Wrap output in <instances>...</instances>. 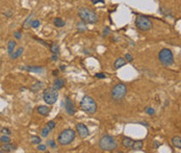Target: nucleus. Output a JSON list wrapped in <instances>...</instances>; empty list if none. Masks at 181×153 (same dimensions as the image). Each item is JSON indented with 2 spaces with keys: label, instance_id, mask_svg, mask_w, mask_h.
<instances>
[{
  "label": "nucleus",
  "instance_id": "obj_1",
  "mask_svg": "<svg viewBox=\"0 0 181 153\" xmlns=\"http://www.w3.org/2000/svg\"><path fill=\"white\" fill-rule=\"evenodd\" d=\"M78 16H79L80 20L85 23L95 24L99 21V17L97 14L92 9H86V7H80L78 9Z\"/></svg>",
  "mask_w": 181,
  "mask_h": 153
},
{
  "label": "nucleus",
  "instance_id": "obj_2",
  "mask_svg": "<svg viewBox=\"0 0 181 153\" xmlns=\"http://www.w3.org/2000/svg\"><path fill=\"white\" fill-rule=\"evenodd\" d=\"M80 108L88 115H94L97 112V104L90 96H83L80 101Z\"/></svg>",
  "mask_w": 181,
  "mask_h": 153
},
{
  "label": "nucleus",
  "instance_id": "obj_3",
  "mask_svg": "<svg viewBox=\"0 0 181 153\" xmlns=\"http://www.w3.org/2000/svg\"><path fill=\"white\" fill-rule=\"evenodd\" d=\"M99 147L103 151H108V152H111V151L116 150L118 148V143L114 140V136H103L99 141Z\"/></svg>",
  "mask_w": 181,
  "mask_h": 153
},
{
  "label": "nucleus",
  "instance_id": "obj_4",
  "mask_svg": "<svg viewBox=\"0 0 181 153\" xmlns=\"http://www.w3.org/2000/svg\"><path fill=\"white\" fill-rule=\"evenodd\" d=\"M111 99L116 102H120L127 95V86L124 83H118L111 90Z\"/></svg>",
  "mask_w": 181,
  "mask_h": 153
},
{
  "label": "nucleus",
  "instance_id": "obj_5",
  "mask_svg": "<svg viewBox=\"0 0 181 153\" xmlns=\"http://www.w3.org/2000/svg\"><path fill=\"white\" fill-rule=\"evenodd\" d=\"M76 138V132L74 131L73 129H65L58 134L57 138V142L59 145L62 146H67V145H70Z\"/></svg>",
  "mask_w": 181,
  "mask_h": 153
},
{
  "label": "nucleus",
  "instance_id": "obj_6",
  "mask_svg": "<svg viewBox=\"0 0 181 153\" xmlns=\"http://www.w3.org/2000/svg\"><path fill=\"white\" fill-rule=\"evenodd\" d=\"M158 59L161 63V65L164 66V67L172 66L174 64V55H173V52L170 49H168V48H164L158 53Z\"/></svg>",
  "mask_w": 181,
  "mask_h": 153
},
{
  "label": "nucleus",
  "instance_id": "obj_7",
  "mask_svg": "<svg viewBox=\"0 0 181 153\" xmlns=\"http://www.w3.org/2000/svg\"><path fill=\"white\" fill-rule=\"evenodd\" d=\"M135 26L138 30L142 31H149L153 27V23L149 18L145 17V16H138L135 19Z\"/></svg>",
  "mask_w": 181,
  "mask_h": 153
},
{
  "label": "nucleus",
  "instance_id": "obj_8",
  "mask_svg": "<svg viewBox=\"0 0 181 153\" xmlns=\"http://www.w3.org/2000/svg\"><path fill=\"white\" fill-rule=\"evenodd\" d=\"M58 98V92L54 88H48L44 91L43 93V99L48 105H52L57 101Z\"/></svg>",
  "mask_w": 181,
  "mask_h": 153
},
{
  "label": "nucleus",
  "instance_id": "obj_9",
  "mask_svg": "<svg viewBox=\"0 0 181 153\" xmlns=\"http://www.w3.org/2000/svg\"><path fill=\"white\" fill-rule=\"evenodd\" d=\"M76 132L78 133V136H80L81 138H85L88 136V127H86L84 124L82 123H78L77 125H76Z\"/></svg>",
  "mask_w": 181,
  "mask_h": 153
},
{
  "label": "nucleus",
  "instance_id": "obj_10",
  "mask_svg": "<svg viewBox=\"0 0 181 153\" xmlns=\"http://www.w3.org/2000/svg\"><path fill=\"white\" fill-rule=\"evenodd\" d=\"M65 103H66V106H65L66 112H67L70 116H73V115L75 114V105H74L73 101H72L69 97H66Z\"/></svg>",
  "mask_w": 181,
  "mask_h": 153
},
{
  "label": "nucleus",
  "instance_id": "obj_11",
  "mask_svg": "<svg viewBox=\"0 0 181 153\" xmlns=\"http://www.w3.org/2000/svg\"><path fill=\"white\" fill-rule=\"evenodd\" d=\"M21 69L28 72H33V73H42V72H44V68L41 67V66H24Z\"/></svg>",
  "mask_w": 181,
  "mask_h": 153
},
{
  "label": "nucleus",
  "instance_id": "obj_12",
  "mask_svg": "<svg viewBox=\"0 0 181 153\" xmlns=\"http://www.w3.org/2000/svg\"><path fill=\"white\" fill-rule=\"evenodd\" d=\"M66 81L64 78H60V77H57L55 80H54V83H53V88H55L56 91H59L60 88H63L64 86H65Z\"/></svg>",
  "mask_w": 181,
  "mask_h": 153
},
{
  "label": "nucleus",
  "instance_id": "obj_13",
  "mask_svg": "<svg viewBox=\"0 0 181 153\" xmlns=\"http://www.w3.org/2000/svg\"><path fill=\"white\" fill-rule=\"evenodd\" d=\"M44 88H45V83H44V82L37 81L31 86L30 90H31V92H33V93H37V92H39V91L43 90Z\"/></svg>",
  "mask_w": 181,
  "mask_h": 153
},
{
  "label": "nucleus",
  "instance_id": "obj_14",
  "mask_svg": "<svg viewBox=\"0 0 181 153\" xmlns=\"http://www.w3.org/2000/svg\"><path fill=\"white\" fill-rule=\"evenodd\" d=\"M1 149H2L4 152H13V151L17 150V145L12 144V143H5V144H3Z\"/></svg>",
  "mask_w": 181,
  "mask_h": 153
},
{
  "label": "nucleus",
  "instance_id": "obj_15",
  "mask_svg": "<svg viewBox=\"0 0 181 153\" xmlns=\"http://www.w3.org/2000/svg\"><path fill=\"white\" fill-rule=\"evenodd\" d=\"M126 65V59L125 57H118L116 59V62L114 63V68L116 70L120 69V68H122L123 66Z\"/></svg>",
  "mask_w": 181,
  "mask_h": 153
},
{
  "label": "nucleus",
  "instance_id": "obj_16",
  "mask_svg": "<svg viewBox=\"0 0 181 153\" xmlns=\"http://www.w3.org/2000/svg\"><path fill=\"white\" fill-rule=\"evenodd\" d=\"M37 110H38V114H40L41 116L46 117L49 115L50 107H48V106H46V105H40V106H38Z\"/></svg>",
  "mask_w": 181,
  "mask_h": 153
},
{
  "label": "nucleus",
  "instance_id": "obj_17",
  "mask_svg": "<svg viewBox=\"0 0 181 153\" xmlns=\"http://www.w3.org/2000/svg\"><path fill=\"white\" fill-rule=\"evenodd\" d=\"M122 144H123V146L125 147V148H131L132 144H133V140L130 138H128V136H124L123 138H122Z\"/></svg>",
  "mask_w": 181,
  "mask_h": 153
},
{
  "label": "nucleus",
  "instance_id": "obj_18",
  "mask_svg": "<svg viewBox=\"0 0 181 153\" xmlns=\"http://www.w3.org/2000/svg\"><path fill=\"white\" fill-rule=\"evenodd\" d=\"M143 146H144L143 141H133V144H132V146H131V149L133 151H140L143 149Z\"/></svg>",
  "mask_w": 181,
  "mask_h": 153
},
{
  "label": "nucleus",
  "instance_id": "obj_19",
  "mask_svg": "<svg viewBox=\"0 0 181 153\" xmlns=\"http://www.w3.org/2000/svg\"><path fill=\"white\" fill-rule=\"evenodd\" d=\"M16 45H17V44H16L15 41H13V40H9V43H7V53H9V55L15 51Z\"/></svg>",
  "mask_w": 181,
  "mask_h": 153
},
{
  "label": "nucleus",
  "instance_id": "obj_20",
  "mask_svg": "<svg viewBox=\"0 0 181 153\" xmlns=\"http://www.w3.org/2000/svg\"><path fill=\"white\" fill-rule=\"evenodd\" d=\"M24 52V48L23 47H20V48H18L16 51H14L13 53L11 54V59H16V58H18L19 57L20 55H22V53Z\"/></svg>",
  "mask_w": 181,
  "mask_h": 153
},
{
  "label": "nucleus",
  "instance_id": "obj_21",
  "mask_svg": "<svg viewBox=\"0 0 181 153\" xmlns=\"http://www.w3.org/2000/svg\"><path fill=\"white\" fill-rule=\"evenodd\" d=\"M53 24L55 27H64V26L66 25V21L64 19H62V18H55V19L53 20Z\"/></svg>",
  "mask_w": 181,
  "mask_h": 153
},
{
  "label": "nucleus",
  "instance_id": "obj_22",
  "mask_svg": "<svg viewBox=\"0 0 181 153\" xmlns=\"http://www.w3.org/2000/svg\"><path fill=\"white\" fill-rule=\"evenodd\" d=\"M172 144L174 147L178 149H181V138L180 136H174L172 138Z\"/></svg>",
  "mask_w": 181,
  "mask_h": 153
},
{
  "label": "nucleus",
  "instance_id": "obj_23",
  "mask_svg": "<svg viewBox=\"0 0 181 153\" xmlns=\"http://www.w3.org/2000/svg\"><path fill=\"white\" fill-rule=\"evenodd\" d=\"M35 16V14L33 13H31L30 14L29 16H28L27 18H26L25 20H24V22H23V28H28L30 26V23H31V19H33V17Z\"/></svg>",
  "mask_w": 181,
  "mask_h": 153
},
{
  "label": "nucleus",
  "instance_id": "obj_24",
  "mask_svg": "<svg viewBox=\"0 0 181 153\" xmlns=\"http://www.w3.org/2000/svg\"><path fill=\"white\" fill-rule=\"evenodd\" d=\"M49 48H50L51 53H53V54H58V52H59V46H58L56 43H52Z\"/></svg>",
  "mask_w": 181,
  "mask_h": 153
},
{
  "label": "nucleus",
  "instance_id": "obj_25",
  "mask_svg": "<svg viewBox=\"0 0 181 153\" xmlns=\"http://www.w3.org/2000/svg\"><path fill=\"white\" fill-rule=\"evenodd\" d=\"M50 131H51V129H50V128L48 127L47 125H46V127H44L43 129H42V131H41V136H43V138H47L48 134L50 133Z\"/></svg>",
  "mask_w": 181,
  "mask_h": 153
},
{
  "label": "nucleus",
  "instance_id": "obj_26",
  "mask_svg": "<svg viewBox=\"0 0 181 153\" xmlns=\"http://www.w3.org/2000/svg\"><path fill=\"white\" fill-rule=\"evenodd\" d=\"M77 28H78V31H79V33H83V31H85L86 30L85 24H84L83 22H79V23H77Z\"/></svg>",
  "mask_w": 181,
  "mask_h": 153
},
{
  "label": "nucleus",
  "instance_id": "obj_27",
  "mask_svg": "<svg viewBox=\"0 0 181 153\" xmlns=\"http://www.w3.org/2000/svg\"><path fill=\"white\" fill-rule=\"evenodd\" d=\"M41 138L40 136H31V143L33 144H35V145H39V144H41Z\"/></svg>",
  "mask_w": 181,
  "mask_h": 153
},
{
  "label": "nucleus",
  "instance_id": "obj_28",
  "mask_svg": "<svg viewBox=\"0 0 181 153\" xmlns=\"http://www.w3.org/2000/svg\"><path fill=\"white\" fill-rule=\"evenodd\" d=\"M0 142H2L3 144H5V143H11V138H9V136H7V134H3V136L0 138Z\"/></svg>",
  "mask_w": 181,
  "mask_h": 153
},
{
  "label": "nucleus",
  "instance_id": "obj_29",
  "mask_svg": "<svg viewBox=\"0 0 181 153\" xmlns=\"http://www.w3.org/2000/svg\"><path fill=\"white\" fill-rule=\"evenodd\" d=\"M40 24H41L40 20H33V21H31V23H30V27L38 28V27L40 26Z\"/></svg>",
  "mask_w": 181,
  "mask_h": 153
},
{
  "label": "nucleus",
  "instance_id": "obj_30",
  "mask_svg": "<svg viewBox=\"0 0 181 153\" xmlns=\"http://www.w3.org/2000/svg\"><path fill=\"white\" fill-rule=\"evenodd\" d=\"M159 12L162 14V15H164V16H168L169 15V16H171V17H173L172 13H171L170 11H168V9H162V7H161V9H159Z\"/></svg>",
  "mask_w": 181,
  "mask_h": 153
},
{
  "label": "nucleus",
  "instance_id": "obj_31",
  "mask_svg": "<svg viewBox=\"0 0 181 153\" xmlns=\"http://www.w3.org/2000/svg\"><path fill=\"white\" fill-rule=\"evenodd\" d=\"M145 112H147V114L149 115V116H153L154 114H155V110L153 109V108L152 107H147L146 108V110H145Z\"/></svg>",
  "mask_w": 181,
  "mask_h": 153
},
{
  "label": "nucleus",
  "instance_id": "obj_32",
  "mask_svg": "<svg viewBox=\"0 0 181 153\" xmlns=\"http://www.w3.org/2000/svg\"><path fill=\"white\" fill-rule=\"evenodd\" d=\"M13 11H11V9H7V11L3 12V15H4V17L7 18H11L12 16H13Z\"/></svg>",
  "mask_w": 181,
  "mask_h": 153
},
{
  "label": "nucleus",
  "instance_id": "obj_33",
  "mask_svg": "<svg viewBox=\"0 0 181 153\" xmlns=\"http://www.w3.org/2000/svg\"><path fill=\"white\" fill-rule=\"evenodd\" d=\"M109 33H110V28L109 27H105L103 29V33H102V36L105 38V37H107V36L109 35Z\"/></svg>",
  "mask_w": 181,
  "mask_h": 153
},
{
  "label": "nucleus",
  "instance_id": "obj_34",
  "mask_svg": "<svg viewBox=\"0 0 181 153\" xmlns=\"http://www.w3.org/2000/svg\"><path fill=\"white\" fill-rule=\"evenodd\" d=\"M1 133H3V134H7V136H9V134H11L12 132H11V130H9V128H7V127H3L2 129H1Z\"/></svg>",
  "mask_w": 181,
  "mask_h": 153
},
{
  "label": "nucleus",
  "instance_id": "obj_35",
  "mask_svg": "<svg viewBox=\"0 0 181 153\" xmlns=\"http://www.w3.org/2000/svg\"><path fill=\"white\" fill-rule=\"evenodd\" d=\"M47 126L52 130L54 127H55V122H54V121H49V122L47 123Z\"/></svg>",
  "mask_w": 181,
  "mask_h": 153
},
{
  "label": "nucleus",
  "instance_id": "obj_36",
  "mask_svg": "<svg viewBox=\"0 0 181 153\" xmlns=\"http://www.w3.org/2000/svg\"><path fill=\"white\" fill-rule=\"evenodd\" d=\"M38 150H39V151H42V152H45V151H46V149H47V148H46V146H45V145H42V144H39V146H38Z\"/></svg>",
  "mask_w": 181,
  "mask_h": 153
},
{
  "label": "nucleus",
  "instance_id": "obj_37",
  "mask_svg": "<svg viewBox=\"0 0 181 153\" xmlns=\"http://www.w3.org/2000/svg\"><path fill=\"white\" fill-rule=\"evenodd\" d=\"M125 59H126V62H132L133 57H132V55L130 53H126L125 54Z\"/></svg>",
  "mask_w": 181,
  "mask_h": 153
},
{
  "label": "nucleus",
  "instance_id": "obj_38",
  "mask_svg": "<svg viewBox=\"0 0 181 153\" xmlns=\"http://www.w3.org/2000/svg\"><path fill=\"white\" fill-rule=\"evenodd\" d=\"M47 144L49 145L50 147H52V148H53V149H55V148H56L55 142H54L53 140H50V141H48V142H47Z\"/></svg>",
  "mask_w": 181,
  "mask_h": 153
},
{
  "label": "nucleus",
  "instance_id": "obj_39",
  "mask_svg": "<svg viewBox=\"0 0 181 153\" xmlns=\"http://www.w3.org/2000/svg\"><path fill=\"white\" fill-rule=\"evenodd\" d=\"M14 36H15V38L17 40H20L21 39V33H20V31H16L15 33H14Z\"/></svg>",
  "mask_w": 181,
  "mask_h": 153
},
{
  "label": "nucleus",
  "instance_id": "obj_40",
  "mask_svg": "<svg viewBox=\"0 0 181 153\" xmlns=\"http://www.w3.org/2000/svg\"><path fill=\"white\" fill-rule=\"evenodd\" d=\"M57 59H58V55H57V54H52V56H51V60H52V62H56Z\"/></svg>",
  "mask_w": 181,
  "mask_h": 153
},
{
  "label": "nucleus",
  "instance_id": "obj_41",
  "mask_svg": "<svg viewBox=\"0 0 181 153\" xmlns=\"http://www.w3.org/2000/svg\"><path fill=\"white\" fill-rule=\"evenodd\" d=\"M96 77L97 78H106V75H104V73H98V74H96Z\"/></svg>",
  "mask_w": 181,
  "mask_h": 153
},
{
  "label": "nucleus",
  "instance_id": "obj_42",
  "mask_svg": "<svg viewBox=\"0 0 181 153\" xmlns=\"http://www.w3.org/2000/svg\"><path fill=\"white\" fill-rule=\"evenodd\" d=\"M33 39H35V40H37V41L39 42V43L43 44L44 46H48V44H47V43H45V42H44L43 40H40V39H38V38H33Z\"/></svg>",
  "mask_w": 181,
  "mask_h": 153
},
{
  "label": "nucleus",
  "instance_id": "obj_43",
  "mask_svg": "<svg viewBox=\"0 0 181 153\" xmlns=\"http://www.w3.org/2000/svg\"><path fill=\"white\" fill-rule=\"evenodd\" d=\"M92 2L94 3V4H97V3H104V0H92Z\"/></svg>",
  "mask_w": 181,
  "mask_h": 153
},
{
  "label": "nucleus",
  "instance_id": "obj_44",
  "mask_svg": "<svg viewBox=\"0 0 181 153\" xmlns=\"http://www.w3.org/2000/svg\"><path fill=\"white\" fill-rule=\"evenodd\" d=\"M58 72H59V71H58V70H54V71L52 72V75L55 76V77H56V76L58 75Z\"/></svg>",
  "mask_w": 181,
  "mask_h": 153
},
{
  "label": "nucleus",
  "instance_id": "obj_45",
  "mask_svg": "<svg viewBox=\"0 0 181 153\" xmlns=\"http://www.w3.org/2000/svg\"><path fill=\"white\" fill-rule=\"evenodd\" d=\"M159 143H157V142H155V143H154V147H155V148H156V147H159Z\"/></svg>",
  "mask_w": 181,
  "mask_h": 153
},
{
  "label": "nucleus",
  "instance_id": "obj_46",
  "mask_svg": "<svg viewBox=\"0 0 181 153\" xmlns=\"http://www.w3.org/2000/svg\"><path fill=\"white\" fill-rule=\"evenodd\" d=\"M60 70H63V71H64V70H65V66H63V65L60 66Z\"/></svg>",
  "mask_w": 181,
  "mask_h": 153
},
{
  "label": "nucleus",
  "instance_id": "obj_47",
  "mask_svg": "<svg viewBox=\"0 0 181 153\" xmlns=\"http://www.w3.org/2000/svg\"><path fill=\"white\" fill-rule=\"evenodd\" d=\"M0 153H4V151H3L2 149H0Z\"/></svg>",
  "mask_w": 181,
  "mask_h": 153
}]
</instances>
